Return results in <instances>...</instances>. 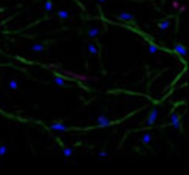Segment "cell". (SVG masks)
Returning a JSON list of instances; mask_svg holds the SVG:
<instances>
[{"label": "cell", "instance_id": "6da1fadb", "mask_svg": "<svg viewBox=\"0 0 189 175\" xmlns=\"http://www.w3.org/2000/svg\"><path fill=\"white\" fill-rule=\"evenodd\" d=\"M119 121H110V119L106 117V114H98L96 117V126L95 127L96 129H103V127H110V126H115V124H118Z\"/></svg>", "mask_w": 189, "mask_h": 175}, {"label": "cell", "instance_id": "7a4b0ae2", "mask_svg": "<svg viewBox=\"0 0 189 175\" xmlns=\"http://www.w3.org/2000/svg\"><path fill=\"white\" fill-rule=\"evenodd\" d=\"M116 18H118L119 22H124V23H131V25H134V23H136L134 17L131 15V13H128V12H121V13H118Z\"/></svg>", "mask_w": 189, "mask_h": 175}, {"label": "cell", "instance_id": "3957f363", "mask_svg": "<svg viewBox=\"0 0 189 175\" xmlns=\"http://www.w3.org/2000/svg\"><path fill=\"white\" fill-rule=\"evenodd\" d=\"M156 119H158V108H153L151 112H149V116H148V119H146V126H148V127H153L154 122H156Z\"/></svg>", "mask_w": 189, "mask_h": 175}, {"label": "cell", "instance_id": "277c9868", "mask_svg": "<svg viewBox=\"0 0 189 175\" xmlns=\"http://www.w3.org/2000/svg\"><path fill=\"white\" fill-rule=\"evenodd\" d=\"M48 129L56 131V132H67V131H70L72 127H68V126H65V124H61V122H51L50 126H48Z\"/></svg>", "mask_w": 189, "mask_h": 175}, {"label": "cell", "instance_id": "5b68a950", "mask_svg": "<svg viewBox=\"0 0 189 175\" xmlns=\"http://www.w3.org/2000/svg\"><path fill=\"white\" fill-rule=\"evenodd\" d=\"M173 51L176 53V55H179V56H181V60H184V56H186V47H184L183 43H176Z\"/></svg>", "mask_w": 189, "mask_h": 175}, {"label": "cell", "instance_id": "8992f818", "mask_svg": "<svg viewBox=\"0 0 189 175\" xmlns=\"http://www.w3.org/2000/svg\"><path fill=\"white\" fill-rule=\"evenodd\" d=\"M171 124H173V127L181 129V117H179V114H176V112L171 114Z\"/></svg>", "mask_w": 189, "mask_h": 175}, {"label": "cell", "instance_id": "52a82bcc", "mask_svg": "<svg viewBox=\"0 0 189 175\" xmlns=\"http://www.w3.org/2000/svg\"><path fill=\"white\" fill-rule=\"evenodd\" d=\"M30 48H32V51H37V53H38V51H45V50H46V45H45V43H33Z\"/></svg>", "mask_w": 189, "mask_h": 175}, {"label": "cell", "instance_id": "ba28073f", "mask_svg": "<svg viewBox=\"0 0 189 175\" xmlns=\"http://www.w3.org/2000/svg\"><path fill=\"white\" fill-rule=\"evenodd\" d=\"M56 17H58L60 20H67V18H70V13H68L67 10H58L56 12Z\"/></svg>", "mask_w": 189, "mask_h": 175}, {"label": "cell", "instance_id": "9c48e42d", "mask_svg": "<svg viewBox=\"0 0 189 175\" xmlns=\"http://www.w3.org/2000/svg\"><path fill=\"white\" fill-rule=\"evenodd\" d=\"M60 145H61V150H63V155L65 157H72V154H73L72 147H67V145H63V144H60Z\"/></svg>", "mask_w": 189, "mask_h": 175}, {"label": "cell", "instance_id": "30bf717a", "mask_svg": "<svg viewBox=\"0 0 189 175\" xmlns=\"http://www.w3.org/2000/svg\"><path fill=\"white\" fill-rule=\"evenodd\" d=\"M148 51H149V55H156V53L159 51V47H158V45H154V43H149V45H148Z\"/></svg>", "mask_w": 189, "mask_h": 175}, {"label": "cell", "instance_id": "8fae6325", "mask_svg": "<svg viewBox=\"0 0 189 175\" xmlns=\"http://www.w3.org/2000/svg\"><path fill=\"white\" fill-rule=\"evenodd\" d=\"M53 81H55L56 86H67V81L63 79V78H60L58 74H55V78H53Z\"/></svg>", "mask_w": 189, "mask_h": 175}, {"label": "cell", "instance_id": "7c38bea8", "mask_svg": "<svg viewBox=\"0 0 189 175\" xmlns=\"http://www.w3.org/2000/svg\"><path fill=\"white\" fill-rule=\"evenodd\" d=\"M169 25H171V22H169V20H163V22H159V23H158V28H159V30H168Z\"/></svg>", "mask_w": 189, "mask_h": 175}, {"label": "cell", "instance_id": "4fadbf2b", "mask_svg": "<svg viewBox=\"0 0 189 175\" xmlns=\"http://www.w3.org/2000/svg\"><path fill=\"white\" fill-rule=\"evenodd\" d=\"M88 36H90V38H95V36H98L100 35V30H98V28H95V26H93V28H88Z\"/></svg>", "mask_w": 189, "mask_h": 175}, {"label": "cell", "instance_id": "5bb4252c", "mask_svg": "<svg viewBox=\"0 0 189 175\" xmlns=\"http://www.w3.org/2000/svg\"><path fill=\"white\" fill-rule=\"evenodd\" d=\"M88 51L91 53V55H98V47L95 43H88Z\"/></svg>", "mask_w": 189, "mask_h": 175}, {"label": "cell", "instance_id": "9a60e30c", "mask_svg": "<svg viewBox=\"0 0 189 175\" xmlns=\"http://www.w3.org/2000/svg\"><path fill=\"white\" fill-rule=\"evenodd\" d=\"M43 10H45V12H51V10H53V2H51V0H46V2H45Z\"/></svg>", "mask_w": 189, "mask_h": 175}, {"label": "cell", "instance_id": "2e32d148", "mask_svg": "<svg viewBox=\"0 0 189 175\" xmlns=\"http://www.w3.org/2000/svg\"><path fill=\"white\" fill-rule=\"evenodd\" d=\"M8 89H12V91L18 89V83H17L15 79H10V81H8Z\"/></svg>", "mask_w": 189, "mask_h": 175}, {"label": "cell", "instance_id": "e0dca14e", "mask_svg": "<svg viewBox=\"0 0 189 175\" xmlns=\"http://www.w3.org/2000/svg\"><path fill=\"white\" fill-rule=\"evenodd\" d=\"M143 144H149V142H151V140H153V137H151V134H149V132H146V134H143Z\"/></svg>", "mask_w": 189, "mask_h": 175}, {"label": "cell", "instance_id": "ac0fdd59", "mask_svg": "<svg viewBox=\"0 0 189 175\" xmlns=\"http://www.w3.org/2000/svg\"><path fill=\"white\" fill-rule=\"evenodd\" d=\"M7 150H8V149H7V145H5V144H0V157H2V155H5V154H7Z\"/></svg>", "mask_w": 189, "mask_h": 175}, {"label": "cell", "instance_id": "d6986e66", "mask_svg": "<svg viewBox=\"0 0 189 175\" xmlns=\"http://www.w3.org/2000/svg\"><path fill=\"white\" fill-rule=\"evenodd\" d=\"M98 157H100V159H105V157H108V152L106 150H101V152L98 154Z\"/></svg>", "mask_w": 189, "mask_h": 175}, {"label": "cell", "instance_id": "ffe728a7", "mask_svg": "<svg viewBox=\"0 0 189 175\" xmlns=\"http://www.w3.org/2000/svg\"><path fill=\"white\" fill-rule=\"evenodd\" d=\"M98 2H100V3H103V2H106V0H98Z\"/></svg>", "mask_w": 189, "mask_h": 175}, {"label": "cell", "instance_id": "44dd1931", "mask_svg": "<svg viewBox=\"0 0 189 175\" xmlns=\"http://www.w3.org/2000/svg\"><path fill=\"white\" fill-rule=\"evenodd\" d=\"M0 112H2V111H0ZM2 114H5V112H2Z\"/></svg>", "mask_w": 189, "mask_h": 175}]
</instances>
